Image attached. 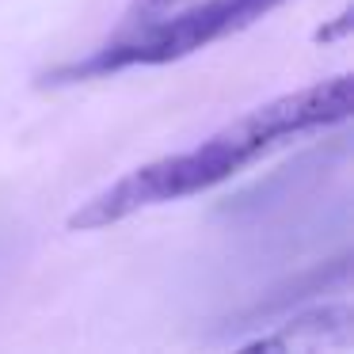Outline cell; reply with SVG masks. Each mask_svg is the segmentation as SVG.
Segmentation results:
<instances>
[{"mask_svg":"<svg viewBox=\"0 0 354 354\" xmlns=\"http://www.w3.org/2000/svg\"><path fill=\"white\" fill-rule=\"evenodd\" d=\"M278 4H286V0H187V4L160 12V16L122 19L115 39L95 46L92 54L50 69L42 80L46 84H77V80L138 69V65L179 62V57L209 46V42H221L252 27L255 19L270 16Z\"/></svg>","mask_w":354,"mask_h":354,"instance_id":"cell-2","label":"cell"},{"mask_svg":"<svg viewBox=\"0 0 354 354\" xmlns=\"http://www.w3.org/2000/svg\"><path fill=\"white\" fill-rule=\"evenodd\" d=\"M179 4H187V0H133L130 12H126V19H149V16H160V12L179 8Z\"/></svg>","mask_w":354,"mask_h":354,"instance_id":"cell-3","label":"cell"},{"mask_svg":"<svg viewBox=\"0 0 354 354\" xmlns=\"http://www.w3.org/2000/svg\"><path fill=\"white\" fill-rule=\"evenodd\" d=\"M351 107H354L351 77L316 80L308 88H297V92H286L270 103H259V107L240 115L236 122L221 126L214 138L198 141L187 153H171V156H160V160H149L141 168L126 171L107 191L92 194L88 202H80L73 209L69 229H80V232L107 229V225H118L126 217L141 214V209L202 194L209 187L225 183V179L240 176L248 164L263 160L270 149L286 145V141L301 138V133L346 122Z\"/></svg>","mask_w":354,"mask_h":354,"instance_id":"cell-1","label":"cell"}]
</instances>
